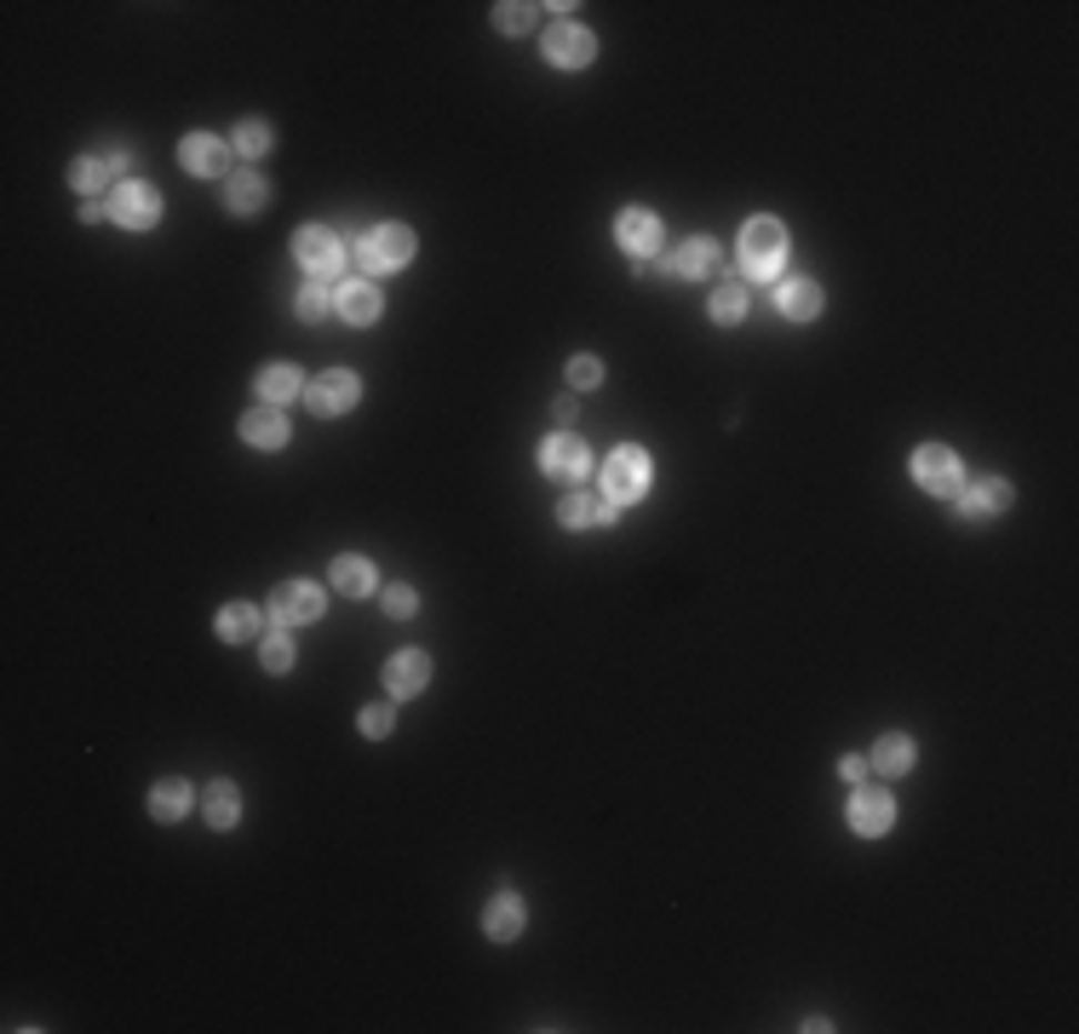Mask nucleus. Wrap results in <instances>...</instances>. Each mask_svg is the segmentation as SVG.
Listing matches in <instances>:
<instances>
[{"label": "nucleus", "instance_id": "nucleus-14", "mask_svg": "<svg viewBox=\"0 0 1079 1034\" xmlns=\"http://www.w3.org/2000/svg\"><path fill=\"white\" fill-rule=\"evenodd\" d=\"M1005 506H1010V483H999V478H976L959 489V518H970V523H988Z\"/></svg>", "mask_w": 1079, "mask_h": 1034}, {"label": "nucleus", "instance_id": "nucleus-11", "mask_svg": "<svg viewBox=\"0 0 1079 1034\" xmlns=\"http://www.w3.org/2000/svg\"><path fill=\"white\" fill-rule=\"evenodd\" d=\"M592 52H597L592 29H581V23H552V36H546V58L557 63V70H586Z\"/></svg>", "mask_w": 1079, "mask_h": 1034}, {"label": "nucleus", "instance_id": "nucleus-31", "mask_svg": "<svg viewBox=\"0 0 1079 1034\" xmlns=\"http://www.w3.org/2000/svg\"><path fill=\"white\" fill-rule=\"evenodd\" d=\"M264 150H270V127H264V121H242V127H235V155L259 161Z\"/></svg>", "mask_w": 1079, "mask_h": 1034}, {"label": "nucleus", "instance_id": "nucleus-35", "mask_svg": "<svg viewBox=\"0 0 1079 1034\" xmlns=\"http://www.w3.org/2000/svg\"><path fill=\"white\" fill-rule=\"evenodd\" d=\"M603 380V362L597 357H575V362H568V385H575V391H592Z\"/></svg>", "mask_w": 1079, "mask_h": 1034}, {"label": "nucleus", "instance_id": "nucleus-5", "mask_svg": "<svg viewBox=\"0 0 1079 1034\" xmlns=\"http://www.w3.org/2000/svg\"><path fill=\"white\" fill-rule=\"evenodd\" d=\"M293 253H299V264H305L311 277H333L345 264V242L333 237V230H322V224H305L293 237Z\"/></svg>", "mask_w": 1079, "mask_h": 1034}, {"label": "nucleus", "instance_id": "nucleus-12", "mask_svg": "<svg viewBox=\"0 0 1079 1034\" xmlns=\"http://www.w3.org/2000/svg\"><path fill=\"white\" fill-rule=\"evenodd\" d=\"M431 684V655L425 650H402L385 661V690L396 695V702H409V695H420Z\"/></svg>", "mask_w": 1079, "mask_h": 1034}, {"label": "nucleus", "instance_id": "nucleus-1", "mask_svg": "<svg viewBox=\"0 0 1079 1034\" xmlns=\"http://www.w3.org/2000/svg\"><path fill=\"white\" fill-rule=\"evenodd\" d=\"M781 264H787V230H781V219H753L747 230H740V271L758 277V282H769V277H781Z\"/></svg>", "mask_w": 1079, "mask_h": 1034}, {"label": "nucleus", "instance_id": "nucleus-36", "mask_svg": "<svg viewBox=\"0 0 1079 1034\" xmlns=\"http://www.w3.org/2000/svg\"><path fill=\"white\" fill-rule=\"evenodd\" d=\"M391 724H396V713H391V707H367V713H362V736L385 742V736H391Z\"/></svg>", "mask_w": 1079, "mask_h": 1034}, {"label": "nucleus", "instance_id": "nucleus-8", "mask_svg": "<svg viewBox=\"0 0 1079 1034\" xmlns=\"http://www.w3.org/2000/svg\"><path fill=\"white\" fill-rule=\"evenodd\" d=\"M110 219H115L121 230H150V224L161 219V195H155L150 184H121V190L110 195Z\"/></svg>", "mask_w": 1079, "mask_h": 1034}, {"label": "nucleus", "instance_id": "nucleus-39", "mask_svg": "<svg viewBox=\"0 0 1079 1034\" xmlns=\"http://www.w3.org/2000/svg\"><path fill=\"white\" fill-rule=\"evenodd\" d=\"M552 414L568 425V420H575V396H557V403H552Z\"/></svg>", "mask_w": 1079, "mask_h": 1034}, {"label": "nucleus", "instance_id": "nucleus-20", "mask_svg": "<svg viewBox=\"0 0 1079 1034\" xmlns=\"http://www.w3.org/2000/svg\"><path fill=\"white\" fill-rule=\"evenodd\" d=\"M259 396H264V403H288V396H299V391H305V374H299L293 369V362H270V369H259Z\"/></svg>", "mask_w": 1079, "mask_h": 1034}, {"label": "nucleus", "instance_id": "nucleus-27", "mask_svg": "<svg viewBox=\"0 0 1079 1034\" xmlns=\"http://www.w3.org/2000/svg\"><path fill=\"white\" fill-rule=\"evenodd\" d=\"M873 771H879V776L914 771V742H907V736H879V747H873Z\"/></svg>", "mask_w": 1079, "mask_h": 1034}, {"label": "nucleus", "instance_id": "nucleus-33", "mask_svg": "<svg viewBox=\"0 0 1079 1034\" xmlns=\"http://www.w3.org/2000/svg\"><path fill=\"white\" fill-rule=\"evenodd\" d=\"M494 29H505V36H523V29H534V7H494Z\"/></svg>", "mask_w": 1079, "mask_h": 1034}, {"label": "nucleus", "instance_id": "nucleus-7", "mask_svg": "<svg viewBox=\"0 0 1079 1034\" xmlns=\"http://www.w3.org/2000/svg\"><path fill=\"white\" fill-rule=\"evenodd\" d=\"M311 414H322V420H340L345 409H356V396H362V380L351 374V369H333V374H322V380H311Z\"/></svg>", "mask_w": 1079, "mask_h": 1034}, {"label": "nucleus", "instance_id": "nucleus-16", "mask_svg": "<svg viewBox=\"0 0 1079 1034\" xmlns=\"http://www.w3.org/2000/svg\"><path fill=\"white\" fill-rule=\"evenodd\" d=\"M615 237H621V248H626L632 259H649V253L660 248V219L644 213V208H626L621 224H615Z\"/></svg>", "mask_w": 1079, "mask_h": 1034}, {"label": "nucleus", "instance_id": "nucleus-13", "mask_svg": "<svg viewBox=\"0 0 1079 1034\" xmlns=\"http://www.w3.org/2000/svg\"><path fill=\"white\" fill-rule=\"evenodd\" d=\"M890 822H896L890 793H879V787L850 793V827L861 833V840H879V833H890Z\"/></svg>", "mask_w": 1079, "mask_h": 1034}, {"label": "nucleus", "instance_id": "nucleus-23", "mask_svg": "<svg viewBox=\"0 0 1079 1034\" xmlns=\"http://www.w3.org/2000/svg\"><path fill=\"white\" fill-rule=\"evenodd\" d=\"M242 438H248L253 449H282V443H288V420H282L276 409H253V414L242 420Z\"/></svg>", "mask_w": 1079, "mask_h": 1034}, {"label": "nucleus", "instance_id": "nucleus-32", "mask_svg": "<svg viewBox=\"0 0 1079 1034\" xmlns=\"http://www.w3.org/2000/svg\"><path fill=\"white\" fill-rule=\"evenodd\" d=\"M327 311H333V293L322 282H311L305 293H299V317H305V322H322Z\"/></svg>", "mask_w": 1079, "mask_h": 1034}, {"label": "nucleus", "instance_id": "nucleus-4", "mask_svg": "<svg viewBox=\"0 0 1079 1034\" xmlns=\"http://www.w3.org/2000/svg\"><path fill=\"white\" fill-rule=\"evenodd\" d=\"M914 478H919V489H930V494H959V489H965L959 454L941 449V443H925V449L914 454Z\"/></svg>", "mask_w": 1079, "mask_h": 1034}, {"label": "nucleus", "instance_id": "nucleus-2", "mask_svg": "<svg viewBox=\"0 0 1079 1034\" xmlns=\"http://www.w3.org/2000/svg\"><path fill=\"white\" fill-rule=\"evenodd\" d=\"M356 259H362V271H374V277L402 271V264L414 259V230H402V224H374V230H367V237L356 242Z\"/></svg>", "mask_w": 1079, "mask_h": 1034}, {"label": "nucleus", "instance_id": "nucleus-21", "mask_svg": "<svg viewBox=\"0 0 1079 1034\" xmlns=\"http://www.w3.org/2000/svg\"><path fill=\"white\" fill-rule=\"evenodd\" d=\"M483 931H488L494 943H512L517 931H523V903H517L512 891H500L494 903H488V914H483Z\"/></svg>", "mask_w": 1079, "mask_h": 1034}, {"label": "nucleus", "instance_id": "nucleus-26", "mask_svg": "<svg viewBox=\"0 0 1079 1034\" xmlns=\"http://www.w3.org/2000/svg\"><path fill=\"white\" fill-rule=\"evenodd\" d=\"M333 586H340L345 598H367V592H374V563H367V558H340V563H333Z\"/></svg>", "mask_w": 1079, "mask_h": 1034}, {"label": "nucleus", "instance_id": "nucleus-15", "mask_svg": "<svg viewBox=\"0 0 1079 1034\" xmlns=\"http://www.w3.org/2000/svg\"><path fill=\"white\" fill-rule=\"evenodd\" d=\"M333 311H340L351 328H367L380 317V288L367 282V277H356V282H345V288H333Z\"/></svg>", "mask_w": 1079, "mask_h": 1034}, {"label": "nucleus", "instance_id": "nucleus-9", "mask_svg": "<svg viewBox=\"0 0 1079 1034\" xmlns=\"http://www.w3.org/2000/svg\"><path fill=\"white\" fill-rule=\"evenodd\" d=\"M270 615H276L282 626H305L322 615V592L311 581H282L276 592H270Z\"/></svg>", "mask_w": 1079, "mask_h": 1034}, {"label": "nucleus", "instance_id": "nucleus-24", "mask_svg": "<svg viewBox=\"0 0 1079 1034\" xmlns=\"http://www.w3.org/2000/svg\"><path fill=\"white\" fill-rule=\"evenodd\" d=\"M259 626H264V610H253V604H230V610H219V639H224V644H248V639H259Z\"/></svg>", "mask_w": 1079, "mask_h": 1034}, {"label": "nucleus", "instance_id": "nucleus-18", "mask_svg": "<svg viewBox=\"0 0 1079 1034\" xmlns=\"http://www.w3.org/2000/svg\"><path fill=\"white\" fill-rule=\"evenodd\" d=\"M775 311H781L787 322H816L821 317V288L804 282V277H787L781 288H775Z\"/></svg>", "mask_w": 1079, "mask_h": 1034}, {"label": "nucleus", "instance_id": "nucleus-25", "mask_svg": "<svg viewBox=\"0 0 1079 1034\" xmlns=\"http://www.w3.org/2000/svg\"><path fill=\"white\" fill-rule=\"evenodd\" d=\"M609 500H603V494H568L563 500V506H557V518L568 523V529H592V523H609Z\"/></svg>", "mask_w": 1079, "mask_h": 1034}, {"label": "nucleus", "instance_id": "nucleus-19", "mask_svg": "<svg viewBox=\"0 0 1079 1034\" xmlns=\"http://www.w3.org/2000/svg\"><path fill=\"white\" fill-rule=\"evenodd\" d=\"M179 155H184V167H190L195 179H219L224 167H230V144H219L213 132H190Z\"/></svg>", "mask_w": 1079, "mask_h": 1034}, {"label": "nucleus", "instance_id": "nucleus-30", "mask_svg": "<svg viewBox=\"0 0 1079 1034\" xmlns=\"http://www.w3.org/2000/svg\"><path fill=\"white\" fill-rule=\"evenodd\" d=\"M235 816H242V799H235V787L230 782H213L208 787V822L224 833V827H235Z\"/></svg>", "mask_w": 1079, "mask_h": 1034}, {"label": "nucleus", "instance_id": "nucleus-38", "mask_svg": "<svg viewBox=\"0 0 1079 1034\" xmlns=\"http://www.w3.org/2000/svg\"><path fill=\"white\" fill-rule=\"evenodd\" d=\"M98 219H110V202H81V224H98Z\"/></svg>", "mask_w": 1079, "mask_h": 1034}, {"label": "nucleus", "instance_id": "nucleus-34", "mask_svg": "<svg viewBox=\"0 0 1079 1034\" xmlns=\"http://www.w3.org/2000/svg\"><path fill=\"white\" fill-rule=\"evenodd\" d=\"M259 655H264V666H270V673H288V666H293V644L282 639V632H270Z\"/></svg>", "mask_w": 1079, "mask_h": 1034}, {"label": "nucleus", "instance_id": "nucleus-28", "mask_svg": "<svg viewBox=\"0 0 1079 1034\" xmlns=\"http://www.w3.org/2000/svg\"><path fill=\"white\" fill-rule=\"evenodd\" d=\"M190 811V787L173 776V782H155V793H150V816L155 822H179Z\"/></svg>", "mask_w": 1079, "mask_h": 1034}, {"label": "nucleus", "instance_id": "nucleus-10", "mask_svg": "<svg viewBox=\"0 0 1079 1034\" xmlns=\"http://www.w3.org/2000/svg\"><path fill=\"white\" fill-rule=\"evenodd\" d=\"M718 271H724V259H718V242H706V237L684 242L678 253L666 259V277H678V282H713Z\"/></svg>", "mask_w": 1079, "mask_h": 1034}, {"label": "nucleus", "instance_id": "nucleus-6", "mask_svg": "<svg viewBox=\"0 0 1079 1034\" xmlns=\"http://www.w3.org/2000/svg\"><path fill=\"white\" fill-rule=\"evenodd\" d=\"M540 472L546 478H557V483H581L586 472H592V454H586V443L581 438H546L540 443Z\"/></svg>", "mask_w": 1079, "mask_h": 1034}, {"label": "nucleus", "instance_id": "nucleus-17", "mask_svg": "<svg viewBox=\"0 0 1079 1034\" xmlns=\"http://www.w3.org/2000/svg\"><path fill=\"white\" fill-rule=\"evenodd\" d=\"M121 173H127V155H121V150H115V155H81V161L70 167V184H75L81 195H98V190H110Z\"/></svg>", "mask_w": 1079, "mask_h": 1034}, {"label": "nucleus", "instance_id": "nucleus-3", "mask_svg": "<svg viewBox=\"0 0 1079 1034\" xmlns=\"http://www.w3.org/2000/svg\"><path fill=\"white\" fill-rule=\"evenodd\" d=\"M644 489H649V454L644 449H615L609 465H603V500H609V506H632Z\"/></svg>", "mask_w": 1079, "mask_h": 1034}, {"label": "nucleus", "instance_id": "nucleus-29", "mask_svg": "<svg viewBox=\"0 0 1079 1034\" xmlns=\"http://www.w3.org/2000/svg\"><path fill=\"white\" fill-rule=\"evenodd\" d=\"M740 317H747V282L724 277L713 288V322H740Z\"/></svg>", "mask_w": 1079, "mask_h": 1034}, {"label": "nucleus", "instance_id": "nucleus-22", "mask_svg": "<svg viewBox=\"0 0 1079 1034\" xmlns=\"http://www.w3.org/2000/svg\"><path fill=\"white\" fill-rule=\"evenodd\" d=\"M224 202H230V213H259L270 202V190H264L259 173H230L224 179Z\"/></svg>", "mask_w": 1079, "mask_h": 1034}, {"label": "nucleus", "instance_id": "nucleus-37", "mask_svg": "<svg viewBox=\"0 0 1079 1034\" xmlns=\"http://www.w3.org/2000/svg\"><path fill=\"white\" fill-rule=\"evenodd\" d=\"M414 604H420L414 586H391V592H385V610H391V615H414Z\"/></svg>", "mask_w": 1079, "mask_h": 1034}]
</instances>
